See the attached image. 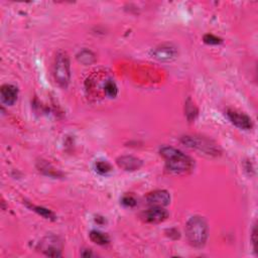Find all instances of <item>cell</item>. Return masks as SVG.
I'll list each match as a JSON object with an SVG mask.
<instances>
[{
    "mask_svg": "<svg viewBox=\"0 0 258 258\" xmlns=\"http://www.w3.org/2000/svg\"><path fill=\"white\" fill-rule=\"evenodd\" d=\"M160 155L165 159V168L168 172L181 174L190 171L194 167L192 159L176 148L164 146L160 149Z\"/></svg>",
    "mask_w": 258,
    "mask_h": 258,
    "instance_id": "1",
    "label": "cell"
},
{
    "mask_svg": "<svg viewBox=\"0 0 258 258\" xmlns=\"http://www.w3.org/2000/svg\"><path fill=\"white\" fill-rule=\"evenodd\" d=\"M208 233L207 221L201 216L191 217L185 225V236L192 247H204L208 239Z\"/></svg>",
    "mask_w": 258,
    "mask_h": 258,
    "instance_id": "2",
    "label": "cell"
},
{
    "mask_svg": "<svg viewBox=\"0 0 258 258\" xmlns=\"http://www.w3.org/2000/svg\"><path fill=\"white\" fill-rule=\"evenodd\" d=\"M53 77L55 82L61 87L66 88L71 79L70 59L64 51H58L54 58L53 63Z\"/></svg>",
    "mask_w": 258,
    "mask_h": 258,
    "instance_id": "3",
    "label": "cell"
},
{
    "mask_svg": "<svg viewBox=\"0 0 258 258\" xmlns=\"http://www.w3.org/2000/svg\"><path fill=\"white\" fill-rule=\"evenodd\" d=\"M181 142L187 147L198 149L201 152H204L208 155L217 156L220 154L221 150L219 146L212 140L197 135H186L181 138Z\"/></svg>",
    "mask_w": 258,
    "mask_h": 258,
    "instance_id": "4",
    "label": "cell"
},
{
    "mask_svg": "<svg viewBox=\"0 0 258 258\" xmlns=\"http://www.w3.org/2000/svg\"><path fill=\"white\" fill-rule=\"evenodd\" d=\"M38 248L46 256L59 257V256H61L62 243H61V240L58 237L50 235V236H47V237L43 238L39 242Z\"/></svg>",
    "mask_w": 258,
    "mask_h": 258,
    "instance_id": "5",
    "label": "cell"
},
{
    "mask_svg": "<svg viewBox=\"0 0 258 258\" xmlns=\"http://www.w3.org/2000/svg\"><path fill=\"white\" fill-rule=\"evenodd\" d=\"M140 218L145 223L158 224L168 218V212L162 207H151L150 209L142 212Z\"/></svg>",
    "mask_w": 258,
    "mask_h": 258,
    "instance_id": "6",
    "label": "cell"
},
{
    "mask_svg": "<svg viewBox=\"0 0 258 258\" xmlns=\"http://www.w3.org/2000/svg\"><path fill=\"white\" fill-rule=\"evenodd\" d=\"M151 55L152 57L160 61H170L176 57L177 50H176V47L173 46L172 44L165 43L155 47L151 51Z\"/></svg>",
    "mask_w": 258,
    "mask_h": 258,
    "instance_id": "7",
    "label": "cell"
},
{
    "mask_svg": "<svg viewBox=\"0 0 258 258\" xmlns=\"http://www.w3.org/2000/svg\"><path fill=\"white\" fill-rule=\"evenodd\" d=\"M226 114H227L229 120L240 129L249 130L253 126L251 118L242 112H239V111L233 110V109H229V110H227Z\"/></svg>",
    "mask_w": 258,
    "mask_h": 258,
    "instance_id": "8",
    "label": "cell"
},
{
    "mask_svg": "<svg viewBox=\"0 0 258 258\" xmlns=\"http://www.w3.org/2000/svg\"><path fill=\"white\" fill-rule=\"evenodd\" d=\"M146 203L151 207H165L170 203V195L164 189H157L149 192L146 198Z\"/></svg>",
    "mask_w": 258,
    "mask_h": 258,
    "instance_id": "9",
    "label": "cell"
},
{
    "mask_svg": "<svg viewBox=\"0 0 258 258\" xmlns=\"http://www.w3.org/2000/svg\"><path fill=\"white\" fill-rule=\"evenodd\" d=\"M18 97V89L17 87L10 85V84H5L1 87L0 89V98L1 102L7 106H12Z\"/></svg>",
    "mask_w": 258,
    "mask_h": 258,
    "instance_id": "10",
    "label": "cell"
},
{
    "mask_svg": "<svg viewBox=\"0 0 258 258\" xmlns=\"http://www.w3.org/2000/svg\"><path fill=\"white\" fill-rule=\"evenodd\" d=\"M117 164L119 167L126 171H134L142 166V161L132 155H123L117 158Z\"/></svg>",
    "mask_w": 258,
    "mask_h": 258,
    "instance_id": "11",
    "label": "cell"
},
{
    "mask_svg": "<svg viewBox=\"0 0 258 258\" xmlns=\"http://www.w3.org/2000/svg\"><path fill=\"white\" fill-rule=\"evenodd\" d=\"M90 239L92 242L98 244V245H106L110 242V238L107 234L97 231V230H93L90 233Z\"/></svg>",
    "mask_w": 258,
    "mask_h": 258,
    "instance_id": "12",
    "label": "cell"
},
{
    "mask_svg": "<svg viewBox=\"0 0 258 258\" xmlns=\"http://www.w3.org/2000/svg\"><path fill=\"white\" fill-rule=\"evenodd\" d=\"M27 206L32 211L36 212L38 215L42 216L43 218L49 219V220H55V216H54V214L51 211H49V210H47V209H45L43 207H39V206H34V205H27Z\"/></svg>",
    "mask_w": 258,
    "mask_h": 258,
    "instance_id": "13",
    "label": "cell"
},
{
    "mask_svg": "<svg viewBox=\"0 0 258 258\" xmlns=\"http://www.w3.org/2000/svg\"><path fill=\"white\" fill-rule=\"evenodd\" d=\"M104 91H105L106 95L109 96L110 98L116 97V95L118 93V89H117V86H116L115 82H113L112 80L106 81V83L104 85Z\"/></svg>",
    "mask_w": 258,
    "mask_h": 258,
    "instance_id": "14",
    "label": "cell"
},
{
    "mask_svg": "<svg viewBox=\"0 0 258 258\" xmlns=\"http://www.w3.org/2000/svg\"><path fill=\"white\" fill-rule=\"evenodd\" d=\"M96 170L101 174H107L112 170V166L107 161H97L96 162Z\"/></svg>",
    "mask_w": 258,
    "mask_h": 258,
    "instance_id": "15",
    "label": "cell"
},
{
    "mask_svg": "<svg viewBox=\"0 0 258 258\" xmlns=\"http://www.w3.org/2000/svg\"><path fill=\"white\" fill-rule=\"evenodd\" d=\"M78 58L80 61H82L83 63H91L92 61H94V54L91 52V51H88V50H83L79 55H78Z\"/></svg>",
    "mask_w": 258,
    "mask_h": 258,
    "instance_id": "16",
    "label": "cell"
},
{
    "mask_svg": "<svg viewBox=\"0 0 258 258\" xmlns=\"http://www.w3.org/2000/svg\"><path fill=\"white\" fill-rule=\"evenodd\" d=\"M204 42L207 43V44H214V45H217V44H220L222 43V39L214 34H206L204 36Z\"/></svg>",
    "mask_w": 258,
    "mask_h": 258,
    "instance_id": "17",
    "label": "cell"
},
{
    "mask_svg": "<svg viewBox=\"0 0 258 258\" xmlns=\"http://www.w3.org/2000/svg\"><path fill=\"white\" fill-rule=\"evenodd\" d=\"M121 203H122L123 206H125L127 208H132V207H134L137 204V201H136V199L133 196L126 195V196H124L122 198Z\"/></svg>",
    "mask_w": 258,
    "mask_h": 258,
    "instance_id": "18",
    "label": "cell"
},
{
    "mask_svg": "<svg viewBox=\"0 0 258 258\" xmlns=\"http://www.w3.org/2000/svg\"><path fill=\"white\" fill-rule=\"evenodd\" d=\"M251 241H252V244H253V249L257 253V228H256V224L254 225L253 230H252Z\"/></svg>",
    "mask_w": 258,
    "mask_h": 258,
    "instance_id": "19",
    "label": "cell"
}]
</instances>
